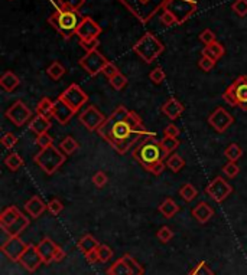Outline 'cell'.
I'll return each mask as SVG.
<instances>
[{
    "instance_id": "obj_57",
    "label": "cell",
    "mask_w": 247,
    "mask_h": 275,
    "mask_svg": "<svg viewBox=\"0 0 247 275\" xmlns=\"http://www.w3.org/2000/svg\"><path fill=\"white\" fill-rule=\"evenodd\" d=\"M165 136H168V137H177L181 134V130H179V127H177L175 124H168V126L165 127Z\"/></svg>"
},
{
    "instance_id": "obj_38",
    "label": "cell",
    "mask_w": 247,
    "mask_h": 275,
    "mask_svg": "<svg viewBox=\"0 0 247 275\" xmlns=\"http://www.w3.org/2000/svg\"><path fill=\"white\" fill-rule=\"evenodd\" d=\"M224 156L227 157V160L228 161H237L241 156H243V150L241 147L238 146V144H235V143H231L225 151H224Z\"/></svg>"
},
{
    "instance_id": "obj_58",
    "label": "cell",
    "mask_w": 247,
    "mask_h": 275,
    "mask_svg": "<svg viewBox=\"0 0 247 275\" xmlns=\"http://www.w3.org/2000/svg\"><path fill=\"white\" fill-rule=\"evenodd\" d=\"M166 167H168V166H166V161H159V163H156L152 169H151V173H152L153 176H159V174L164 173V170Z\"/></svg>"
},
{
    "instance_id": "obj_18",
    "label": "cell",
    "mask_w": 247,
    "mask_h": 275,
    "mask_svg": "<svg viewBox=\"0 0 247 275\" xmlns=\"http://www.w3.org/2000/svg\"><path fill=\"white\" fill-rule=\"evenodd\" d=\"M184 110H185V107L182 105L181 101H178L177 98H169V100H166L165 104H162V107H161V111L164 113L169 120H172V121H175L178 120L182 113H184Z\"/></svg>"
},
{
    "instance_id": "obj_30",
    "label": "cell",
    "mask_w": 247,
    "mask_h": 275,
    "mask_svg": "<svg viewBox=\"0 0 247 275\" xmlns=\"http://www.w3.org/2000/svg\"><path fill=\"white\" fill-rule=\"evenodd\" d=\"M159 212L164 215L165 218H168V219L174 218L178 212H179V206H178V203L174 200V199L166 197L164 202L159 205Z\"/></svg>"
},
{
    "instance_id": "obj_2",
    "label": "cell",
    "mask_w": 247,
    "mask_h": 275,
    "mask_svg": "<svg viewBox=\"0 0 247 275\" xmlns=\"http://www.w3.org/2000/svg\"><path fill=\"white\" fill-rule=\"evenodd\" d=\"M133 159L141 164L142 167L148 172H151L153 166L159 161H165V159L169 157L161 144V141L156 138V136L151 133L148 137H145L141 143L133 150Z\"/></svg>"
},
{
    "instance_id": "obj_16",
    "label": "cell",
    "mask_w": 247,
    "mask_h": 275,
    "mask_svg": "<svg viewBox=\"0 0 247 275\" xmlns=\"http://www.w3.org/2000/svg\"><path fill=\"white\" fill-rule=\"evenodd\" d=\"M19 264L22 265L26 271L35 272L36 269L44 264V259H42L41 253L38 251V246H35L34 243H28V248L22 253L21 259H19Z\"/></svg>"
},
{
    "instance_id": "obj_29",
    "label": "cell",
    "mask_w": 247,
    "mask_h": 275,
    "mask_svg": "<svg viewBox=\"0 0 247 275\" xmlns=\"http://www.w3.org/2000/svg\"><path fill=\"white\" fill-rule=\"evenodd\" d=\"M36 114L51 120L54 117V101L48 97H44L36 105Z\"/></svg>"
},
{
    "instance_id": "obj_15",
    "label": "cell",
    "mask_w": 247,
    "mask_h": 275,
    "mask_svg": "<svg viewBox=\"0 0 247 275\" xmlns=\"http://www.w3.org/2000/svg\"><path fill=\"white\" fill-rule=\"evenodd\" d=\"M208 123L217 133H225L228 130V127H231V124L234 123V118L225 108L218 107L210 114Z\"/></svg>"
},
{
    "instance_id": "obj_1",
    "label": "cell",
    "mask_w": 247,
    "mask_h": 275,
    "mask_svg": "<svg viewBox=\"0 0 247 275\" xmlns=\"http://www.w3.org/2000/svg\"><path fill=\"white\" fill-rule=\"evenodd\" d=\"M97 133L118 154H126L136 143H141L151 134L143 126L141 117L125 105H118Z\"/></svg>"
},
{
    "instance_id": "obj_21",
    "label": "cell",
    "mask_w": 247,
    "mask_h": 275,
    "mask_svg": "<svg viewBox=\"0 0 247 275\" xmlns=\"http://www.w3.org/2000/svg\"><path fill=\"white\" fill-rule=\"evenodd\" d=\"M48 209V205L44 203V200L39 196H32L26 203H25V210L31 218H39Z\"/></svg>"
},
{
    "instance_id": "obj_25",
    "label": "cell",
    "mask_w": 247,
    "mask_h": 275,
    "mask_svg": "<svg viewBox=\"0 0 247 275\" xmlns=\"http://www.w3.org/2000/svg\"><path fill=\"white\" fill-rule=\"evenodd\" d=\"M0 85H2V88H3L5 91L12 92L21 85V80H19V77H18L15 72H12V71H6V72L2 75V78H0Z\"/></svg>"
},
{
    "instance_id": "obj_24",
    "label": "cell",
    "mask_w": 247,
    "mask_h": 275,
    "mask_svg": "<svg viewBox=\"0 0 247 275\" xmlns=\"http://www.w3.org/2000/svg\"><path fill=\"white\" fill-rule=\"evenodd\" d=\"M21 215H22V212H21L16 206L6 207V209L0 213V225H2V228L11 226L13 222H16L18 219L21 218Z\"/></svg>"
},
{
    "instance_id": "obj_56",
    "label": "cell",
    "mask_w": 247,
    "mask_h": 275,
    "mask_svg": "<svg viewBox=\"0 0 247 275\" xmlns=\"http://www.w3.org/2000/svg\"><path fill=\"white\" fill-rule=\"evenodd\" d=\"M80 45L85 49V52H91V51H95L97 46L100 45V41H98V39H93V41H80Z\"/></svg>"
},
{
    "instance_id": "obj_32",
    "label": "cell",
    "mask_w": 247,
    "mask_h": 275,
    "mask_svg": "<svg viewBox=\"0 0 247 275\" xmlns=\"http://www.w3.org/2000/svg\"><path fill=\"white\" fill-rule=\"evenodd\" d=\"M65 72H67L65 67H64L61 62H58V61L52 62V64H51V65L47 68L48 77H49V78H52L54 81L61 80V78L65 75Z\"/></svg>"
},
{
    "instance_id": "obj_36",
    "label": "cell",
    "mask_w": 247,
    "mask_h": 275,
    "mask_svg": "<svg viewBox=\"0 0 247 275\" xmlns=\"http://www.w3.org/2000/svg\"><path fill=\"white\" fill-rule=\"evenodd\" d=\"M59 150L62 151V153H65L67 156H70L72 153H75L77 150H78V143H77V140L74 137H65L62 141H61V144H59Z\"/></svg>"
},
{
    "instance_id": "obj_12",
    "label": "cell",
    "mask_w": 247,
    "mask_h": 275,
    "mask_svg": "<svg viewBox=\"0 0 247 275\" xmlns=\"http://www.w3.org/2000/svg\"><path fill=\"white\" fill-rule=\"evenodd\" d=\"M6 118H8L9 121H12L16 127H24L28 121L32 120V111L29 110V107H28L24 101L18 100V101H15V103L8 108V111H6Z\"/></svg>"
},
{
    "instance_id": "obj_47",
    "label": "cell",
    "mask_w": 247,
    "mask_h": 275,
    "mask_svg": "<svg viewBox=\"0 0 247 275\" xmlns=\"http://www.w3.org/2000/svg\"><path fill=\"white\" fill-rule=\"evenodd\" d=\"M189 275H214V272L211 271V268L207 265V262L201 261L200 264L194 266V269L189 272Z\"/></svg>"
},
{
    "instance_id": "obj_46",
    "label": "cell",
    "mask_w": 247,
    "mask_h": 275,
    "mask_svg": "<svg viewBox=\"0 0 247 275\" xmlns=\"http://www.w3.org/2000/svg\"><path fill=\"white\" fill-rule=\"evenodd\" d=\"M149 78L152 81L153 84H156V85H159V84H162L166 78V74H165V71L161 67H156L155 69H152V72L149 74Z\"/></svg>"
},
{
    "instance_id": "obj_59",
    "label": "cell",
    "mask_w": 247,
    "mask_h": 275,
    "mask_svg": "<svg viewBox=\"0 0 247 275\" xmlns=\"http://www.w3.org/2000/svg\"><path fill=\"white\" fill-rule=\"evenodd\" d=\"M85 259H87L88 264H95V262L100 261V259H98V253H97V251H91V252L85 253Z\"/></svg>"
},
{
    "instance_id": "obj_45",
    "label": "cell",
    "mask_w": 247,
    "mask_h": 275,
    "mask_svg": "<svg viewBox=\"0 0 247 275\" xmlns=\"http://www.w3.org/2000/svg\"><path fill=\"white\" fill-rule=\"evenodd\" d=\"M238 172H240V169H238V166H237L235 161H228L223 167L224 176L228 177V179H234L235 176L238 174Z\"/></svg>"
},
{
    "instance_id": "obj_23",
    "label": "cell",
    "mask_w": 247,
    "mask_h": 275,
    "mask_svg": "<svg viewBox=\"0 0 247 275\" xmlns=\"http://www.w3.org/2000/svg\"><path fill=\"white\" fill-rule=\"evenodd\" d=\"M51 127H52L51 120H48L45 117H41V115L38 114L29 121V130H31L32 133H35L36 136L44 134V133H48V130H49Z\"/></svg>"
},
{
    "instance_id": "obj_54",
    "label": "cell",
    "mask_w": 247,
    "mask_h": 275,
    "mask_svg": "<svg viewBox=\"0 0 247 275\" xmlns=\"http://www.w3.org/2000/svg\"><path fill=\"white\" fill-rule=\"evenodd\" d=\"M161 23H162L164 26H174V25H178L175 16L168 11L162 12V15H161Z\"/></svg>"
},
{
    "instance_id": "obj_28",
    "label": "cell",
    "mask_w": 247,
    "mask_h": 275,
    "mask_svg": "<svg viewBox=\"0 0 247 275\" xmlns=\"http://www.w3.org/2000/svg\"><path fill=\"white\" fill-rule=\"evenodd\" d=\"M77 246H78V249L85 255V253L91 252V251H97V248L100 246V242L97 241L93 235H88V233H87V235H84L81 239L78 241Z\"/></svg>"
},
{
    "instance_id": "obj_39",
    "label": "cell",
    "mask_w": 247,
    "mask_h": 275,
    "mask_svg": "<svg viewBox=\"0 0 247 275\" xmlns=\"http://www.w3.org/2000/svg\"><path fill=\"white\" fill-rule=\"evenodd\" d=\"M121 258H123V259H125V261L129 264L130 269H132V274L130 275H143L145 274V268H143V266H142V265L139 264V262H138V261H136V259H135V258L130 255V253H125Z\"/></svg>"
},
{
    "instance_id": "obj_51",
    "label": "cell",
    "mask_w": 247,
    "mask_h": 275,
    "mask_svg": "<svg viewBox=\"0 0 247 275\" xmlns=\"http://www.w3.org/2000/svg\"><path fill=\"white\" fill-rule=\"evenodd\" d=\"M107 182H108V177H107L106 173L101 172V170H98V172L93 176V183H94L95 187H98V189L104 187L107 184Z\"/></svg>"
},
{
    "instance_id": "obj_55",
    "label": "cell",
    "mask_w": 247,
    "mask_h": 275,
    "mask_svg": "<svg viewBox=\"0 0 247 275\" xmlns=\"http://www.w3.org/2000/svg\"><path fill=\"white\" fill-rule=\"evenodd\" d=\"M118 72H120V71H118L117 67H116L113 62H110V61H108V62L106 64V67L103 68V72H101V74H104L107 78L110 80V78H113L114 75H117Z\"/></svg>"
},
{
    "instance_id": "obj_41",
    "label": "cell",
    "mask_w": 247,
    "mask_h": 275,
    "mask_svg": "<svg viewBox=\"0 0 247 275\" xmlns=\"http://www.w3.org/2000/svg\"><path fill=\"white\" fill-rule=\"evenodd\" d=\"M97 253H98L100 262H103V264H106L113 258V249L108 245H101L100 243V246L97 248Z\"/></svg>"
},
{
    "instance_id": "obj_10",
    "label": "cell",
    "mask_w": 247,
    "mask_h": 275,
    "mask_svg": "<svg viewBox=\"0 0 247 275\" xmlns=\"http://www.w3.org/2000/svg\"><path fill=\"white\" fill-rule=\"evenodd\" d=\"M107 62H108V59L103 54H100L97 49L91 51V52H85L80 58V61H78V64L81 65V68L87 74H90L91 77H95L100 72H103V68L106 67Z\"/></svg>"
},
{
    "instance_id": "obj_49",
    "label": "cell",
    "mask_w": 247,
    "mask_h": 275,
    "mask_svg": "<svg viewBox=\"0 0 247 275\" xmlns=\"http://www.w3.org/2000/svg\"><path fill=\"white\" fill-rule=\"evenodd\" d=\"M36 144H38L41 149H47V147L54 146V138L51 137L48 133L39 134V136H36Z\"/></svg>"
},
{
    "instance_id": "obj_6",
    "label": "cell",
    "mask_w": 247,
    "mask_h": 275,
    "mask_svg": "<svg viewBox=\"0 0 247 275\" xmlns=\"http://www.w3.org/2000/svg\"><path fill=\"white\" fill-rule=\"evenodd\" d=\"M65 159H67L65 153H62L55 146H51L47 149H41V151L34 157V161L44 172L51 176L65 163Z\"/></svg>"
},
{
    "instance_id": "obj_53",
    "label": "cell",
    "mask_w": 247,
    "mask_h": 275,
    "mask_svg": "<svg viewBox=\"0 0 247 275\" xmlns=\"http://www.w3.org/2000/svg\"><path fill=\"white\" fill-rule=\"evenodd\" d=\"M200 41L204 44V45H210L212 42H217V38H215V34L210 31V29H205L202 31L200 35Z\"/></svg>"
},
{
    "instance_id": "obj_4",
    "label": "cell",
    "mask_w": 247,
    "mask_h": 275,
    "mask_svg": "<svg viewBox=\"0 0 247 275\" xmlns=\"http://www.w3.org/2000/svg\"><path fill=\"white\" fill-rule=\"evenodd\" d=\"M128 11L142 23L151 22L156 13L164 11L166 0H118Z\"/></svg>"
},
{
    "instance_id": "obj_17",
    "label": "cell",
    "mask_w": 247,
    "mask_h": 275,
    "mask_svg": "<svg viewBox=\"0 0 247 275\" xmlns=\"http://www.w3.org/2000/svg\"><path fill=\"white\" fill-rule=\"evenodd\" d=\"M101 26L95 22L93 18L90 16H84L82 22L78 26L77 31V36L80 41H93V39H98V36L101 35Z\"/></svg>"
},
{
    "instance_id": "obj_31",
    "label": "cell",
    "mask_w": 247,
    "mask_h": 275,
    "mask_svg": "<svg viewBox=\"0 0 247 275\" xmlns=\"http://www.w3.org/2000/svg\"><path fill=\"white\" fill-rule=\"evenodd\" d=\"M130 274H132V269H130L129 264H128L123 258L117 259L114 264L111 265V266L107 269V275H130Z\"/></svg>"
},
{
    "instance_id": "obj_43",
    "label": "cell",
    "mask_w": 247,
    "mask_h": 275,
    "mask_svg": "<svg viewBox=\"0 0 247 275\" xmlns=\"http://www.w3.org/2000/svg\"><path fill=\"white\" fill-rule=\"evenodd\" d=\"M156 238L162 243H168L174 238V230L171 229L169 226H162L161 229L156 232Z\"/></svg>"
},
{
    "instance_id": "obj_48",
    "label": "cell",
    "mask_w": 247,
    "mask_h": 275,
    "mask_svg": "<svg viewBox=\"0 0 247 275\" xmlns=\"http://www.w3.org/2000/svg\"><path fill=\"white\" fill-rule=\"evenodd\" d=\"M62 210H64V205H62V202H61L59 199H52V200H49V203H48V212H49L51 215L58 216Z\"/></svg>"
},
{
    "instance_id": "obj_19",
    "label": "cell",
    "mask_w": 247,
    "mask_h": 275,
    "mask_svg": "<svg viewBox=\"0 0 247 275\" xmlns=\"http://www.w3.org/2000/svg\"><path fill=\"white\" fill-rule=\"evenodd\" d=\"M72 115H75V113L58 97L54 101V118L58 121L59 124H67V123H70Z\"/></svg>"
},
{
    "instance_id": "obj_7",
    "label": "cell",
    "mask_w": 247,
    "mask_h": 275,
    "mask_svg": "<svg viewBox=\"0 0 247 275\" xmlns=\"http://www.w3.org/2000/svg\"><path fill=\"white\" fill-rule=\"evenodd\" d=\"M223 100L231 107H238L240 110L247 111V75H240L231 85H228L223 94Z\"/></svg>"
},
{
    "instance_id": "obj_3",
    "label": "cell",
    "mask_w": 247,
    "mask_h": 275,
    "mask_svg": "<svg viewBox=\"0 0 247 275\" xmlns=\"http://www.w3.org/2000/svg\"><path fill=\"white\" fill-rule=\"evenodd\" d=\"M81 15L78 11H62L57 9L55 13H52L48 18V23L58 32L62 35L64 39H71L74 35H77L78 26L82 22Z\"/></svg>"
},
{
    "instance_id": "obj_42",
    "label": "cell",
    "mask_w": 247,
    "mask_h": 275,
    "mask_svg": "<svg viewBox=\"0 0 247 275\" xmlns=\"http://www.w3.org/2000/svg\"><path fill=\"white\" fill-rule=\"evenodd\" d=\"M108 82H110V85H111L116 91H120V90H123V88L128 85V78H126L121 72H118L117 75H114L113 78H110Z\"/></svg>"
},
{
    "instance_id": "obj_22",
    "label": "cell",
    "mask_w": 247,
    "mask_h": 275,
    "mask_svg": "<svg viewBox=\"0 0 247 275\" xmlns=\"http://www.w3.org/2000/svg\"><path fill=\"white\" fill-rule=\"evenodd\" d=\"M191 215H192V218L197 219V222L207 223L214 216V209L207 202H200L197 206L192 207Z\"/></svg>"
},
{
    "instance_id": "obj_50",
    "label": "cell",
    "mask_w": 247,
    "mask_h": 275,
    "mask_svg": "<svg viewBox=\"0 0 247 275\" xmlns=\"http://www.w3.org/2000/svg\"><path fill=\"white\" fill-rule=\"evenodd\" d=\"M16 143H18V137L13 134V133H6V134H3V137H2V144H3V147L8 150H12L15 146H16Z\"/></svg>"
},
{
    "instance_id": "obj_11",
    "label": "cell",
    "mask_w": 247,
    "mask_h": 275,
    "mask_svg": "<svg viewBox=\"0 0 247 275\" xmlns=\"http://www.w3.org/2000/svg\"><path fill=\"white\" fill-rule=\"evenodd\" d=\"M205 193L210 196L214 202L221 203V202H224L228 196L233 193V186L228 183L224 177L217 176L205 187Z\"/></svg>"
},
{
    "instance_id": "obj_34",
    "label": "cell",
    "mask_w": 247,
    "mask_h": 275,
    "mask_svg": "<svg viewBox=\"0 0 247 275\" xmlns=\"http://www.w3.org/2000/svg\"><path fill=\"white\" fill-rule=\"evenodd\" d=\"M179 196L182 197L184 202H192L197 196H198V190L195 189V186L192 183H185L181 189H179Z\"/></svg>"
},
{
    "instance_id": "obj_13",
    "label": "cell",
    "mask_w": 247,
    "mask_h": 275,
    "mask_svg": "<svg viewBox=\"0 0 247 275\" xmlns=\"http://www.w3.org/2000/svg\"><path fill=\"white\" fill-rule=\"evenodd\" d=\"M107 117L95 107V105H90L87 107L84 111H81V114L78 115V120L82 126L85 127L88 131H98V128L101 127V124L106 121Z\"/></svg>"
},
{
    "instance_id": "obj_33",
    "label": "cell",
    "mask_w": 247,
    "mask_h": 275,
    "mask_svg": "<svg viewBox=\"0 0 247 275\" xmlns=\"http://www.w3.org/2000/svg\"><path fill=\"white\" fill-rule=\"evenodd\" d=\"M24 159L18 154V153H9V156L5 159V164H6V167L9 169V170H12V172H16V170H19L22 166H24Z\"/></svg>"
},
{
    "instance_id": "obj_9",
    "label": "cell",
    "mask_w": 247,
    "mask_h": 275,
    "mask_svg": "<svg viewBox=\"0 0 247 275\" xmlns=\"http://www.w3.org/2000/svg\"><path fill=\"white\" fill-rule=\"evenodd\" d=\"M59 98L67 104L75 114L81 110L82 105L87 104V101H88L87 92L84 91L81 87L77 85V84H71L65 91L61 92Z\"/></svg>"
},
{
    "instance_id": "obj_20",
    "label": "cell",
    "mask_w": 247,
    "mask_h": 275,
    "mask_svg": "<svg viewBox=\"0 0 247 275\" xmlns=\"http://www.w3.org/2000/svg\"><path fill=\"white\" fill-rule=\"evenodd\" d=\"M36 246H38V251L41 253L42 259H44V264L49 265L51 262H54V253L58 248V245L51 238H44Z\"/></svg>"
},
{
    "instance_id": "obj_35",
    "label": "cell",
    "mask_w": 247,
    "mask_h": 275,
    "mask_svg": "<svg viewBox=\"0 0 247 275\" xmlns=\"http://www.w3.org/2000/svg\"><path fill=\"white\" fill-rule=\"evenodd\" d=\"M166 166H168V169H171L174 173H178L179 170H182V167L185 166V160L179 154L174 153V154H171L166 159Z\"/></svg>"
},
{
    "instance_id": "obj_14",
    "label": "cell",
    "mask_w": 247,
    "mask_h": 275,
    "mask_svg": "<svg viewBox=\"0 0 247 275\" xmlns=\"http://www.w3.org/2000/svg\"><path fill=\"white\" fill-rule=\"evenodd\" d=\"M26 248H28V243H25L19 236H9L0 246L2 252L13 262H19V259H21V256Z\"/></svg>"
},
{
    "instance_id": "obj_44",
    "label": "cell",
    "mask_w": 247,
    "mask_h": 275,
    "mask_svg": "<svg viewBox=\"0 0 247 275\" xmlns=\"http://www.w3.org/2000/svg\"><path fill=\"white\" fill-rule=\"evenodd\" d=\"M231 9L240 18H244L247 16V0H234L231 5Z\"/></svg>"
},
{
    "instance_id": "obj_52",
    "label": "cell",
    "mask_w": 247,
    "mask_h": 275,
    "mask_svg": "<svg viewBox=\"0 0 247 275\" xmlns=\"http://www.w3.org/2000/svg\"><path fill=\"white\" fill-rule=\"evenodd\" d=\"M198 67H200L204 72H210L214 67H215V61L211 59V58L208 57H202L200 58V61H198Z\"/></svg>"
},
{
    "instance_id": "obj_5",
    "label": "cell",
    "mask_w": 247,
    "mask_h": 275,
    "mask_svg": "<svg viewBox=\"0 0 247 275\" xmlns=\"http://www.w3.org/2000/svg\"><path fill=\"white\" fill-rule=\"evenodd\" d=\"M164 51V44L151 32L143 35L141 39L133 45V52L139 58H142L146 64H152Z\"/></svg>"
},
{
    "instance_id": "obj_27",
    "label": "cell",
    "mask_w": 247,
    "mask_h": 275,
    "mask_svg": "<svg viewBox=\"0 0 247 275\" xmlns=\"http://www.w3.org/2000/svg\"><path fill=\"white\" fill-rule=\"evenodd\" d=\"M224 54H225V49L220 42H212L210 45L204 46V49H202V55L211 58L215 62L220 61L224 57Z\"/></svg>"
},
{
    "instance_id": "obj_37",
    "label": "cell",
    "mask_w": 247,
    "mask_h": 275,
    "mask_svg": "<svg viewBox=\"0 0 247 275\" xmlns=\"http://www.w3.org/2000/svg\"><path fill=\"white\" fill-rule=\"evenodd\" d=\"M85 0H58V9L62 11H80Z\"/></svg>"
},
{
    "instance_id": "obj_8",
    "label": "cell",
    "mask_w": 247,
    "mask_h": 275,
    "mask_svg": "<svg viewBox=\"0 0 247 275\" xmlns=\"http://www.w3.org/2000/svg\"><path fill=\"white\" fill-rule=\"evenodd\" d=\"M197 9H198L197 0H166L164 6V11L171 12L175 16L178 25L187 22L197 12Z\"/></svg>"
},
{
    "instance_id": "obj_60",
    "label": "cell",
    "mask_w": 247,
    "mask_h": 275,
    "mask_svg": "<svg viewBox=\"0 0 247 275\" xmlns=\"http://www.w3.org/2000/svg\"><path fill=\"white\" fill-rule=\"evenodd\" d=\"M65 256H67L65 251H64L61 246H58V248H57V251H55V253H54V262H61Z\"/></svg>"
},
{
    "instance_id": "obj_40",
    "label": "cell",
    "mask_w": 247,
    "mask_h": 275,
    "mask_svg": "<svg viewBox=\"0 0 247 275\" xmlns=\"http://www.w3.org/2000/svg\"><path fill=\"white\" fill-rule=\"evenodd\" d=\"M161 144H162V147H164V150L168 154H172L179 147V140L177 137H168V136H165L161 140Z\"/></svg>"
},
{
    "instance_id": "obj_26",
    "label": "cell",
    "mask_w": 247,
    "mask_h": 275,
    "mask_svg": "<svg viewBox=\"0 0 247 275\" xmlns=\"http://www.w3.org/2000/svg\"><path fill=\"white\" fill-rule=\"evenodd\" d=\"M29 226V218L25 216L24 213L21 215V218L18 219L16 222H13L11 226L8 228H3V230L9 235V236H19L26 228Z\"/></svg>"
}]
</instances>
